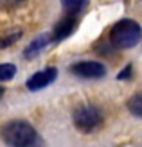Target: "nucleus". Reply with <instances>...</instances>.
<instances>
[{
	"mask_svg": "<svg viewBox=\"0 0 142 147\" xmlns=\"http://www.w3.org/2000/svg\"><path fill=\"white\" fill-rule=\"evenodd\" d=\"M140 25L135 20L122 18L111 27L110 31V41L115 49H133L140 41Z\"/></svg>",
	"mask_w": 142,
	"mask_h": 147,
	"instance_id": "1",
	"label": "nucleus"
},
{
	"mask_svg": "<svg viewBox=\"0 0 142 147\" xmlns=\"http://www.w3.org/2000/svg\"><path fill=\"white\" fill-rule=\"evenodd\" d=\"M2 140L7 145L14 147H25L36 142V129L29 122L24 120H11L0 129Z\"/></svg>",
	"mask_w": 142,
	"mask_h": 147,
	"instance_id": "2",
	"label": "nucleus"
},
{
	"mask_svg": "<svg viewBox=\"0 0 142 147\" xmlns=\"http://www.w3.org/2000/svg\"><path fill=\"white\" fill-rule=\"evenodd\" d=\"M74 124L83 133H92L103 124V111L97 106L83 104L74 111Z\"/></svg>",
	"mask_w": 142,
	"mask_h": 147,
	"instance_id": "3",
	"label": "nucleus"
},
{
	"mask_svg": "<svg viewBox=\"0 0 142 147\" xmlns=\"http://www.w3.org/2000/svg\"><path fill=\"white\" fill-rule=\"evenodd\" d=\"M69 70L81 79H99L106 76V67L99 61H77Z\"/></svg>",
	"mask_w": 142,
	"mask_h": 147,
	"instance_id": "4",
	"label": "nucleus"
},
{
	"mask_svg": "<svg viewBox=\"0 0 142 147\" xmlns=\"http://www.w3.org/2000/svg\"><path fill=\"white\" fill-rule=\"evenodd\" d=\"M56 77H58V68L49 67L45 70H40V72L33 74V76L27 79L25 86H27L29 92H40V90H43V88H47L49 84L54 83Z\"/></svg>",
	"mask_w": 142,
	"mask_h": 147,
	"instance_id": "5",
	"label": "nucleus"
},
{
	"mask_svg": "<svg viewBox=\"0 0 142 147\" xmlns=\"http://www.w3.org/2000/svg\"><path fill=\"white\" fill-rule=\"evenodd\" d=\"M76 27H77V14L76 13H67L54 25V29H52V32H50L52 41H61L65 38H69V36L76 31Z\"/></svg>",
	"mask_w": 142,
	"mask_h": 147,
	"instance_id": "6",
	"label": "nucleus"
},
{
	"mask_svg": "<svg viewBox=\"0 0 142 147\" xmlns=\"http://www.w3.org/2000/svg\"><path fill=\"white\" fill-rule=\"evenodd\" d=\"M50 41H52V38H50V34H49V32L38 36V38H34L31 43H29V47L24 50V57H27V59H33V57H36L43 49L49 45Z\"/></svg>",
	"mask_w": 142,
	"mask_h": 147,
	"instance_id": "7",
	"label": "nucleus"
},
{
	"mask_svg": "<svg viewBox=\"0 0 142 147\" xmlns=\"http://www.w3.org/2000/svg\"><path fill=\"white\" fill-rule=\"evenodd\" d=\"M61 4H63V7H65L67 13H76V14H79L88 5V0H61Z\"/></svg>",
	"mask_w": 142,
	"mask_h": 147,
	"instance_id": "8",
	"label": "nucleus"
},
{
	"mask_svg": "<svg viewBox=\"0 0 142 147\" xmlns=\"http://www.w3.org/2000/svg\"><path fill=\"white\" fill-rule=\"evenodd\" d=\"M128 109H130V113L133 117H137V119L142 117V95L140 93L133 95V97L128 100Z\"/></svg>",
	"mask_w": 142,
	"mask_h": 147,
	"instance_id": "9",
	"label": "nucleus"
},
{
	"mask_svg": "<svg viewBox=\"0 0 142 147\" xmlns=\"http://www.w3.org/2000/svg\"><path fill=\"white\" fill-rule=\"evenodd\" d=\"M14 76H16V67L11 63H4L0 65V83L2 81H11Z\"/></svg>",
	"mask_w": 142,
	"mask_h": 147,
	"instance_id": "10",
	"label": "nucleus"
},
{
	"mask_svg": "<svg viewBox=\"0 0 142 147\" xmlns=\"http://www.w3.org/2000/svg\"><path fill=\"white\" fill-rule=\"evenodd\" d=\"M20 38H22V31H13L9 34H5L4 38H0V49H7L9 45L16 43Z\"/></svg>",
	"mask_w": 142,
	"mask_h": 147,
	"instance_id": "11",
	"label": "nucleus"
},
{
	"mask_svg": "<svg viewBox=\"0 0 142 147\" xmlns=\"http://www.w3.org/2000/svg\"><path fill=\"white\" fill-rule=\"evenodd\" d=\"M131 72H133V67L131 65H128V67H126L122 72H119V76H117V79L119 81H124V79H130L131 77Z\"/></svg>",
	"mask_w": 142,
	"mask_h": 147,
	"instance_id": "12",
	"label": "nucleus"
},
{
	"mask_svg": "<svg viewBox=\"0 0 142 147\" xmlns=\"http://www.w3.org/2000/svg\"><path fill=\"white\" fill-rule=\"evenodd\" d=\"M4 92H5V88H2V86H0V99H2V95H4Z\"/></svg>",
	"mask_w": 142,
	"mask_h": 147,
	"instance_id": "13",
	"label": "nucleus"
}]
</instances>
